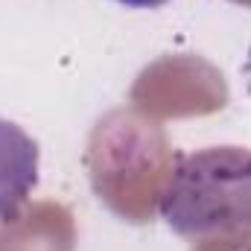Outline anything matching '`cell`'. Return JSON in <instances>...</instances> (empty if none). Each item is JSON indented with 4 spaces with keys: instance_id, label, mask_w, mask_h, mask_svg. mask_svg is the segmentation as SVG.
<instances>
[{
    "instance_id": "cell-2",
    "label": "cell",
    "mask_w": 251,
    "mask_h": 251,
    "mask_svg": "<svg viewBox=\"0 0 251 251\" xmlns=\"http://www.w3.org/2000/svg\"><path fill=\"white\" fill-rule=\"evenodd\" d=\"M117 3L131 6V9H155V6H161V3H167V0H117Z\"/></svg>"
},
{
    "instance_id": "cell-1",
    "label": "cell",
    "mask_w": 251,
    "mask_h": 251,
    "mask_svg": "<svg viewBox=\"0 0 251 251\" xmlns=\"http://www.w3.org/2000/svg\"><path fill=\"white\" fill-rule=\"evenodd\" d=\"M38 184V143L0 117V222L18 216L21 204Z\"/></svg>"
}]
</instances>
